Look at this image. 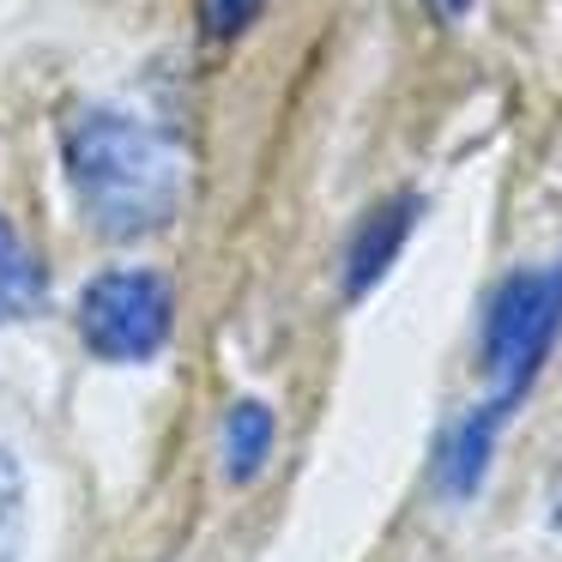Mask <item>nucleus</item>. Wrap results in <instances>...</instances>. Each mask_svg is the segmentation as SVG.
<instances>
[{
    "label": "nucleus",
    "instance_id": "nucleus-1",
    "mask_svg": "<svg viewBox=\"0 0 562 562\" xmlns=\"http://www.w3.org/2000/svg\"><path fill=\"white\" fill-rule=\"evenodd\" d=\"M61 164H67V188L79 200V218L103 243L158 236L182 206V151H176V139L127 110H110V103H91L61 127Z\"/></svg>",
    "mask_w": 562,
    "mask_h": 562
},
{
    "label": "nucleus",
    "instance_id": "nucleus-2",
    "mask_svg": "<svg viewBox=\"0 0 562 562\" xmlns=\"http://www.w3.org/2000/svg\"><path fill=\"white\" fill-rule=\"evenodd\" d=\"M562 339V260L550 267H520L490 291L484 327H477V363L502 412H520L532 381L544 375L550 351Z\"/></svg>",
    "mask_w": 562,
    "mask_h": 562
},
{
    "label": "nucleus",
    "instance_id": "nucleus-3",
    "mask_svg": "<svg viewBox=\"0 0 562 562\" xmlns=\"http://www.w3.org/2000/svg\"><path fill=\"white\" fill-rule=\"evenodd\" d=\"M176 333V291L151 267H110L79 291V339L98 363H146Z\"/></svg>",
    "mask_w": 562,
    "mask_h": 562
},
{
    "label": "nucleus",
    "instance_id": "nucleus-4",
    "mask_svg": "<svg viewBox=\"0 0 562 562\" xmlns=\"http://www.w3.org/2000/svg\"><path fill=\"white\" fill-rule=\"evenodd\" d=\"M417 218H424V194H387L357 218L351 243H345V296H351V303H363V296L393 272V260L405 255Z\"/></svg>",
    "mask_w": 562,
    "mask_h": 562
},
{
    "label": "nucleus",
    "instance_id": "nucleus-5",
    "mask_svg": "<svg viewBox=\"0 0 562 562\" xmlns=\"http://www.w3.org/2000/svg\"><path fill=\"white\" fill-rule=\"evenodd\" d=\"M508 417L514 412H502L496 400H477L472 412H460L448 429L436 436V490L448 502H472L477 490H484V477H490V460H496V441H502V429H508Z\"/></svg>",
    "mask_w": 562,
    "mask_h": 562
},
{
    "label": "nucleus",
    "instance_id": "nucleus-6",
    "mask_svg": "<svg viewBox=\"0 0 562 562\" xmlns=\"http://www.w3.org/2000/svg\"><path fill=\"white\" fill-rule=\"evenodd\" d=\"M272 441H279V417H272L267 400H236L224 412V429H218V460H224V477L231 484H255L272 460Z\"/></svg>",
    "mask_w": 562,
    "mask_h": 562
},
{
    "label": "nucleus",
    "instance_id": "nucleus-7",
    "mask_svg": "<svg viewBox=\"0 0 562 562\" xmlns=\"http://www.w3.org/2000/svg\"><path fill=\"white\" fill-rule=\"evenodd\" d=\"M49 303V267L31 255V243L0 212V327H19Z\"/></svg>",
    "mask_w": 562,
    "mask_h": 562
},
{
    "label": "nucleus",
    "instance_id": "nucleus-8",
    "mask_svg": "<svg viewBox=\"0 0 562 562\" xmlns=\"http://www.w3.org/2000/svg\"><path fill=\"white\" fill-rule=\"evenodd\" d=\"M31 544V477L19 448L0 441V562H25Z\"/></svg>",
    "mask_w": 562,
    "mask_h": 562
},
{
    "label": "nucleus",
    "instance_id": "nucleus-9",
    "mask_svg": "<svg viewBox=\"0 0 562 562\" xmlns=\"http://www.w3.org/2000/svg\"><path fill=\"white\" fill-rule=\"evenodd\" d=\"M260 7H267V0H200V31H206L212 43H231L260 19Z\"/></svg>",
    "mask_w": 562,
    "mask_h": 562
},
{
    "label": "nucleus",
    "instance_id": "nucleus-10",
    "mask_svg": "<svg viewBox=\"0 0 562 562\" xmlns=\"http://www.w3.org/2000/svg\"><path fill=\"white\" fill-rule=\"evenodd\" d=\"M424 7L441 19V25H460V19L472 13V0H424Z\"/></svg>",
    "mask_w": 562,
    "mask_h": 562
}]
</instances>
